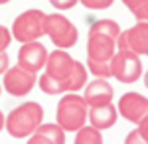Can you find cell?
Returning a JSON list of instances; mask_svg holds the SVG:
<instances>
[{
  "label": "cell",
  "instance_id": "21",
  "mask_svg": "<svg viewBox=\"0 0 148 144\" xmlns=\"http://www.w3.org/2000/svg\"><path fill=\"white\" fill-rule=\"evenodd\" d=\"M77 2H79V0H49V4H51L56 10H63V12L71 10Z\"/></svg>",
  "mask_w": 148,
  "mask_h": 144
},
{
  "label": "cell",
  "instance_id": "8",
  "mask_svg": "<svg viewBox=\"0 0 148 144\" xmlns=\"http://www.w3.org/2000/svg\"><path fill=\"white\" fill-rule=\"evenodd\" d=\"M114 42L116 49H130L136 56H148V22H138L136 26L121 32Z\"/></svg>",
  "mask_w": 148,
  "mask_h": 144
},
{
  "label": "cell",
  "instance_id": "15",
  "mask_svg": "<svg viewBox=\"0 0 148 144\" xmlns=\"http://www.w3.org/2000/svg\"><path fill=\"white\" fill-rule=\"evenodd\" d=\"M89 34H105V36H111L113 40H116L121 34V26L111 18H103V20H97L89 28Z\"/></svg>",
  "mask_w": 148,
  "mask_h": 144
},
{
  "label": "cell",
  "instance_id": "25",
  "mask_svg": "<svg viewBox=\"0 0 148 144\" xmlns=\"http://www.w3.org/2000/svg\"><path fill=\"white\" fill-rule=\"evenodd\" d=\"M4 122H6V117L2 115V111H0V130L4 128Z\"/></svg>",
  "mask_w": 148,
  "mask_h": 144
},
{
  "label": "cell",
  "instance_id": "27",
  "mask_svg": "<svg viewBox=\"0 0 148 144\" xmlns=\"http://www.w3.org/2000/svg\"><path fill=\"white\" fill-rule=\"evenodd\" d=\"M8 2H10V0H0V4H8Z\"/></svg>",
  "mask_w": 148,
  "mask_h": 144
},
{
  "label": "cell",
  "instance_id": "4",
  "mask_svg": "<svg viewBox=\"0 0 148 144\" xmlns=\"http://www.w3.org/2000/svg\"><path fill=\"white\" fill-rule=\"evenodd\" d=\"M46 34L49 36V40L56 44L59 49H67L77 44V28L71 24L69 18H65L63 14L53 12V14H46Z\"/></svg>",
  "mask_w": 148,
  "mask_h": 144
},
{
  "label": "cell",
  "instance_id": "2",
  "mask_svg": "<svg viewBox=\"0 0 148 144\" xmlns=\"http://www.w3.org/2000/svg\"><path fill=\"white\" fill-rule=\"evenodd\" d=\"M87 112H89V105L85 103V99L75 93H69L57 103L56 119L65 132H77L87 122Z\"/></svg>",
  "mask_w": 148,
  "mask_h": 144
},
{
  "label": "cell",
  "instance_id": "17",
  "mask_svg": "<svg viewBox=\"0 0 148 144\" xmlns=\"http://www.w3.org/2000/svg\"><path fill=\"white\" fill-rule=\"evenodd\" d=\"M123 4L138 22H148V0H123Z\"/></svg>",
  "mask_w": 148,
  "mask_h": 144
},
{
  "label": "cell",
  "instance_id": "13",
  "mask_svg": "<svg viewBox=\"0 0 148 144\" xmlns=\"http://www.w3.org/2000/svg\"><path fill=\"white\" fill-rule=\"evenodd\" d=\"M119 119V111L113 103H105V105H95L87 112V121L91 122V126L99 130H107L114 126V122Z\"/></svg>",
  "mask_w": 148,
  "mask_h": 144
},
{
  "label": "cell",
  "instance_id": "1",
  "mask_svg": "<svg viewBox=\"0 0 148 144\" xmlns=\"http://www.w3.org/2000/svg\"><path fill=\"white\" fill-rule=\"evenodd\" d=\"M42 119H44V107L40 103L28 101V103H22L20 107H16L6 117L4 126L12 138H28L42 124Z\"/></svg>",
  "mask_w": 148,
  "mask_h": 144
},
{
  "label": "cell",
  "instance_id": "14",
  "mask_svg": "<svg viewBox=\"0 0 148 144\" xmlns=\"http://www.w3.org/2000/svg\"><path fill=\"white\" fill-rule=\"evenodd\" d=\"M26 144H65V130L59 124H40L36 132L30 134Z\"/></svg>",
  "mask_w": 148,
  "mask_h": 144
},
{
  "label": "cell",
  "instance_id": "5",
  "mask_svg": "<svg viewBox=\"0 0 148 144\" xmlns=\"http://www.w3.org/2000/svg\"><path fill=\"white\" fill-rule=\"evenodd\" d=\"M111 73L121 83H134L142 75V63L140 57L130 49H116L111 57Z\"/></svg>",
  "mask_w": 148,
  "mask_h": 144
},
{
  "label": "cell",
  "instance_id": "16",
  "mask_svg": "<svg viewBox=\"0 0 148 144\" xmlns=\"http://www.w3.org/2000/svg\"><path fill=\"white\" fill-rule=\"evenodd\" d=\"M73 144H103L101 130L95 126H81L75 134Z\"/></svg>",
  "mask_w": 148,
  "mask_h": 144
},
{
  "label": "cell",
  "instance_id": "22",
  "mask_svg": "<svg viewBox=\"0 0 148 144\" xmlns=\"http://www.w3.org/2000/svg\"><path fill=\"white\" fill-rule=\"evenodd\" d=\"M125 144H148V142L142 138V136H140V132H138V130H132V132H128Z\"/></svg>",
  "mask_w": 148,
  "mask_h": 144
},
{
  "label": "cell",
  "instance_id": "28",
  "mask_svg": "<svg viewBox=\"0 0 148 144\" xmlns=\"http://www.w3.org/2000/svg\"><path fill=\"white\" fill-rule=\"evenodd\" d=\"M0 93H2V87H0Z\"/></svg>",
  "mask_w": 148,
  "mask_h": 144
},
{
  "label": "cell",
  "instance_id": "18",
  "mask_svg": "<svg viewBox=\"0 0 148 144\" xmlns=\"http://www.w3.org/2000/svg\"><path fill=\"white\" fill-rule=\"evenodd\" d=\"M87 67H89V71H91L95 77H101V79L113 77V73H111V63H109V61H91V59H87Z\"/></svg>",
  "mask_w": 148,
  "mask_h": 144
},
{
  "label": "cell",
  "instance_id": "24",
  "mask_svg": "<svg viewBox=\"0 0 148 144\" xmlns=\"http://www.w3.org/2000/svg\"><path fill=\"white\" fill-rule=\"evenodd\" d=\"M8 67H10V57L6 56V51H0V75H4Z\"/></svg>",
  "mask_w": 148,
  "mask_h": 144
},
{
  "label": "cell",
  "instance_id": "23",
  "mask_svg": "<svg viewBox=\"0 0 148 144\" xmlns=\"http://www.w3.org/2000/svg\"><path fill=\"white\" fill-rule=\"evenodd\" d=\"M136 130L140 132V136H142V138L148 142V115H146V117H144L140 122H138V128H136Z\"/></svg>",
  "mask_w": 148,
  "mask_h": 144
},
{
  "label": "cell",
  "instance_id": "12",
  "mask_svg": "<svg viewBox=\"0 0 148 144\" xmlns=\"http://www.w3.org/2000/svg\"><path fill=\"white\" fill-rule=\"evenodd\" d=\"M113 95L114 91L111 87V83L107 79H93L91 83L85 87V95L83 99L89 107H95V105H105V103H113Z\"/></svg>",
  "mask_w": 148,
  "mask_h": 144
},
{
  "label": "cell",
  "instance_id": "20",
  "mask_svg": "<svg viewBox=\"0 0 148 144\" xmlns=\"http://www.w3.org/2000/svg\"><path fill=\"white\" fill-rule=\"evenodd\" d=\"M10 42H12V32L8 28L0 26V51H6V47L10 45Z\"/></svg>",
  "mask_w": 148,
  "mask_h": 144
},
{
  "label": "cell",
  "instance_id": "7",
  "mask_svg": "<svg viewBox=\"0 0 148 144\" xmlns=\"http://www.w3.org/2000/svg\"><path fill=\"white\" fill-rule=\"evenodd\" d=\"M36 83H38L36 73L26 71V69H22L20 65H14V67H8V69L4 71L2 87L6 89L12 97H26V95L34 89Z\"/></svg>",
  "mask_w": 148,
  "mask_h": 144
},
{
  "label": "cell",
  "instance_id": "9",
  "mask_svg": "<svg viewBox=\"0 0 148 144\" xmlns=\"http://www.w3.org/2000/svg\"><path fill=\"white\" fill-rule=\"evenodd\" d=\"M46 59H47V49L38 40L22 44L20 51H18V65L26 71H32V73L44 69Z\"/></svg>",
  "mask_w": 148,
  "mask_h": 144
},
{
  "label": "cell",
  "instance_id": "3",
  "mask_svg": "<svg viewBox=\"0 0 148 144\" xmlns=\"http://www.w3.org/2000/svg\"><path fill=\"white\" fill-rule=\"evenodd\" d=\"M46 36V12L42 10H26L12 24V38L18 42H34Z\"/></svg>",
  "mask_w": 148,
  "mask_h": 144
},
{
  "label": "cell",
  "instance_id": "19",
  "mask_svg": "<svg viewBox=\"0 0 148 144\" xmlns=\"http://www.w3.org/2000/svg\"><path fill=\"white\" fill-rule=\"evenodd\" d=\"M79 2L89 10H107L113 6L114 0H79Z\"/></svg>",
  "mask_w": 148,
  "mask_h": 144
},
{
  "label": "cell",
  "instance_id": "6",
  "mask_svg": "<svg viewBox=\"0 0 148 144\" xmlns=\"http://www.w3.org/2000/svg\"><path fill=\"white\" fill-rule=\"evenodd\" d=\"M46 75L53 81H59L63 83V91L69 93V77L73 73V67H75V59L69 56L65 49H59L57 47L56 51L47 53L46 59Z\"/></svg>",
  "mask_w": 148,
  "mask_h": 144
},
{
  "label": "cell",
  "instance_id": "11",
  "mask_svg": "<svg viewBox=\"0 0 148 144\" xmlns=\"http://www.w3.org/2000/svg\"><path fill=\"white\" fill-rule=\"evenodd\" d=\"M116 51V42L105 34H89L87 40V57L91 61H111Z\"/></svg>",
  "mask_w": 148,
  "mask_h": 144
},
{
  "label": "cell",
  "instance_id": "26",
  "mask_svg": "<svg viewBox=\"0 0 148 144\" xmlns=\"http://www.w3.org/2000/svg\"><path fill=\"white\" fill-rule=\"evenodd\" d=\"M144 85H146V89H148V71L144 73Z\"/></svg>",
  "mask_w": 148,
  "mask_h": 144
},
{
  "label": "cell",
  "instance_id": "10",
  "mask_svg": "<svg viewBox=\"0 0 148 144\" xmlns=\"http://www.w3.org/2000/svg\"><path fill=\"white\" fill-rule=\"evenodd\" d=\"M116 111H119V115L123 119L138 124L148 115V99L142 97L140 93H134V91L125 93L121 97V101H119V109Z\"/></svg>",
  "mask_w": 148,
  "mask_h": 144
}]
</instances>
